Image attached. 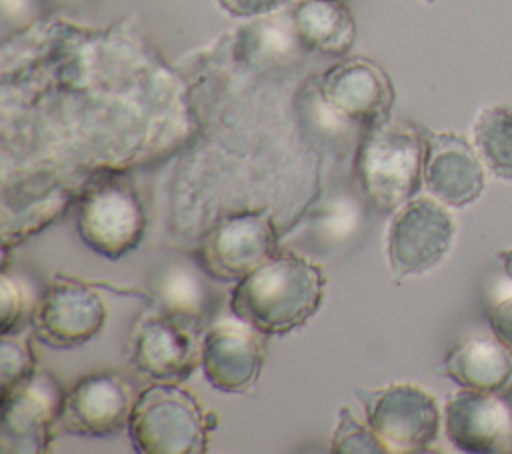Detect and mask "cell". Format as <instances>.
<instances>
[{
  "instance_id": "obj_4",
  "label": "cell",
  "mask_w": 512,
  "mask_h": 454,
  "mask_svg": "<svg viewBox=\"0 0 512 454\" xmlns=\"http://www.w3.org/2000/svg\"><path fill=\"white\" fill-rule=\"evenodd\" d=\"M456 222L434 196H414L398 210L388 226L386 252L396 280L426 274L452 250Z\"/></svg>"
},
{
  "instance_id": "obj_25",
  "label": "cell",
  "mask_w": 512,
  "mask_h": 454,
  "mask_svg": "<svg viewBox=\"0 0 512 454\" xmlns=\"http://www.w3.org/2000/svg\"><path fill=\"white\" fill-rule=\"evenodd\" d=\"M498 258L502 260V266H504V272H506V276L512 280V248L500 250V252H498Z\"/></svg>"
},
{
  "instance_id": "obj_11",
  "label": "cell",
  "mask_w": 512,
  "mask_h": 454,
  "mask_svg": "<svg viewBox=\"0 0 512 454\" xmlns=\"http://www.w3.org/2000/svg\"><path fill=\"white\" fill-rule=\"evenodd\" d=\"M276 254V230L266 214L224 218L202 242L200 258L216 280H240Z\"/></svg>"
},
{
  "instance_id": "obj_5",
  "label": "cell",
  "mask_w": 512,
  "mask_h": 454,
  "mask_svg": "<svg viewBox=\"0 0 512 454\" xmlns=\"http://www.w3.org/2000/svg\"><path fill=\"white\" fill-rule=\"evenodd\" d=\"M368 426L386 452L418 454L430 450L442 428L436 398L422 386L394 382L368 392L364 400Z\"/></svg>"
},
{
  "instance_id": "obj_18",
  "label": "cell",
  "mask_w": 512,
  "mask_h": 454,
  "mask_svg": "<svg viewBox=\"0 0 512 454\" xmlns=\"http://www.w3.org/2000/svg\"><path fill=\"white\" fill-rule=\"evenodd\" d=\"M472 142L486 170L498 180L512 182V106L480 108L472 122Z\"/></svg>"
},
{
  "instance_id": "obj_24",
  "label": "cell",
  "mask_w": 512,
  "mask_h": 454,
  "mask_svg": "<svg viewBox=\"0 0 512 454\" xmlns=\"http://www.w3.org/2000/svg\"><path fill=\"white\" fill-rule=\"evenodd\" d=\"M288 0H218L220 8L236 18H254L278 10Z\"/></svg>"
},
{
  "instance_id": "obj_27",
  "label": "cell",
  "mask_w": 512,
  "mask_h": 454,
  "mask_svg": "<svg viewBox=\"0 0 512 454\" xmlns=\"http://www.w3.org/2000/svg\"><path fill=\"white\" fill-rule=\"evenodd\" d=\"M344 2H346V0H344Z\"/></svg>"
},
{
  "instance_id": "obj_10",
  "label": "cell",
  "mask_w": 512,
  "mask_h": 454,
  "mask_svg": "<svg viewBox=\"0 0 512 454\" xmlns=\"http://www.w3.org/2000/svg\"><path fill=\"white\" fill-rule=\"evenodd\" d=\"M486 166L464 134L446 130L426 134L424 186L448 208L474 204L486 188Z\"/></svg>"
},
{
  "instance_id": "obj_9",
  "label": "cell",
  "mask_w": 512,
  "mask_h": 454,
  "mask_svg": "<svg viewBox=\"0 0 512 454\" xmlns=\"http://www.w3.org/2000/svg\"><path fill=\"white\" fill-rule=\"evenodd\" d=\"M66 394L60 382L44 370H32L20 380L2 386V438L24 444V450H44L50 428L60 420Z\"/></svg>"
},
{
  "instance_id": "obj_20",
  "label": "cell",
  "mask_w": 512,
  "mask_h": 454,
  "mask_svg": "<svg viewBox=\"0 0 512 454\" xmlns=\"http://www.w3.org/2000/svg\"><path fill=\"white\" fill-rule=\"evenodd\" d=\"M332 452L340 454H384L386 448L370 426L360 424L348 408H342L338 428L332 436Z\"/></svg>"
},
{
  "instance_id": "obj_22",
  "label": "cell",
  "mask_w": 512,
  "mask_h": 454,
  "mask_svg": "<svg viewBox=\"0 0 512 454\" xmlns=\"http://www.w3.org/2000/svg\"><path fill=\"white\" fill-rule=\"evenodd\" d=\"M32 370H34L32 354L24 346H20L18 342L4 336L2 344H0V380H2V386L20 380L22 376H26Z\"/></svg>"
},
{
  "instance_id": "obj_26",
  "label": "cell",
  "mask_w": 512,
  "mask_h": 454,
  "mask_svg": "<svg viewBox=\"0 0 512 454\" xmlns=\"http://www.w3.org/2000/svg\"><path fill=\"white\" fill-rule=\"evenodd\" d=\"M426 2H432V0H426Z\"/></svg>"
},
{
  "instance_id": "obj_15",
  "label": "cell",
  "mask_w": 512,
  "mask_h": 454,
  "mask_svg": "<svg viewBox=\"0 0 512 454\" xmlns=\"http://www.w3.org/2000/svg\"><path fill=\"white\" fill-rule=\"evenodd\" d=\"M198 360L200 352L188 326L166 314L146 318L134 334L132 362L150 378L162 382L182 380Z\"/></svg>"
},
{
  "instance_id": "obj_21",
  "label": "cell",
  "mask_w": 512,
  "mask_h": 454,
  "mask_svg": "<svg viewBox=\"0 0 512 454\" xmlns=\"http://www.w3.org/2000/svg\"><path fill=\"white\" fill-rule=\"evenodd\" d=\"M0 306H2L0 330L6 336L12 332V328L20 326V322L26 318V312H28L26 290L18 280H12L6 272L2 274V280H0Z\"/></svg>"
},
{
  "instance_id": "obj_6",
  "label": "cell",
  "mask_w": 512,
  "mask_h": 454,
  "mask_svg": "<svg viewBox=\"0 0 512 454\" xmlns=\"http://www.w3.org/2000/svg\"><path fill=\"white\" fill-rule=\"evenodd\" d=\"M144 230V206L128 182L108 178L86 190L78 210V232L94 252L120 258L140 244Z\"/></svg>"
},
{
  "instance_id": "obj_19",
  "label": "cell",
  "mask_w": 512,
  "mask_h": 454,
  "mask_svg": "<svg viewBox=\"0 0 512 454\" xmlns=\"http://www.w3.org/2000/svg\"><path fill=\"white\" fill-rule=\"evenodd\" d=\"M154 288L166 316L186 326L202 320L206 310V288L192 268L174 264L162 270Z\"/></svg>"
},
{
  "instance_id": "obj_12",
  "label": "cell",
  "mask_w": 512,
  "mask_h": 454,
  "mask_svg": "<svg viewBox=\"0 0 512 454\" xmlns=\"http://www.w3.org/2000/svg\"><path fill=\"white\" fill-rule=\"evenodd\" d=\"M106 320L104 300L88 286L70 280L52 282L34 316L40 342L70 350L94 338Z\"/></svg>"
},
{
  "instance_id": "obj_8",
  "label": "cell",
  "mask_w": 512,
  "mask_h": 454,
  "mask_svg": "<svg viewBox=\"0 0 512 454\" xmlns=\"http://www.w3.org/2000/svg\"><path fill=\"white\" fill-rule=\"evenodd\" d=\"M320 98L332 114L368 128L390 118L394 86L378 62L354 56L324 72Z\"/></svg>"
},
{
  "instance_id": "obj_3",
  "label": "cell",
  "mask_w": 512,
  "mask_h": 454,
  "mask_svg": "<svg viewBox=\"0 0 512 454\" xmlns=\"http://www.w3.org/2000/svg\"><path fill=\"white\" fill-rule=\"evenodd\" d=\"M128 432L140 454H204L208 426L194 394L160 382L134 402Z\"/></svg>"
},
{
  "instance_id": "obj_7",
  "label": "cell",
  "mask_w": 512,
  "mask_h": 454,
  "mask_svg": "<svg viewBox=\"0 0 512 454\" xmlns=\"http://www.w3.org/2000/svg\"><path fill=\"white\" fill-rule=\"evenodd\" d=\"M450 444L470 454H512V402L508 396L460 388L442 410Z\"/></svg>"
},
{
  "instance_id": "obj_14",
  "label": "cell",
  "mask_w": 512,
  "mask_h": 454,
  "mask_svg": "<svg viewBox=\"0 0 512 454\" xmlns=\"http://www.w3.org/2000/svg\"><path fill=\"white\" fill-rule=\"evenodd\" d=\"M246 322H216L208 328L200 346V364L208 382L230 394L248 392L264 364V342Z\"/></svg>"
},
{
  "instance_id": "obj_16",
  "label": "cell",
  "mask_w": 512,
  "mask_h": 454,
  "mask_svg": "<svg viewBox=\"0 0 512 454\" xmlns=\"http://www.w3.org/2000/svg\"><path fill=\"white\" fill-rule=\"evenodd\" d=\"M438 372L460 388L512 394V350L494 334L470 336L458 342L440 362Z\"/></svg>"
},
{
  "instance_id": "obj_13",
  "label": "cell",
  "mask_w": 512,
  "mask_h": 454,
  "mask_svg": "<svg viewBox=\"0 0 512 454\" xmlns=\"http://www.w3.org/2000/svg\"><path fill=\"white\" fill-rule=\"evenodd\" d=\"M134 402V390L120 374H90L66 394L60 422L72 434L114 436L128 426Z\"/></svg>"
},
{
  "instance_id": "obj_23",
  "label": "cell",
  "mask_w": 512,
  "mask_h": 454,
  "mask_svg": "<svg viewBox=\"0 0 512 454\" xmlns=\"http://www.w3.org/2000/svg\"><path fill=\"white\" fill-rule=\"evenodd\" d=\"M488 324L492 334L512 350V294L498 300L488 314Z\"/></svg>"
},
{
  "instance_id": "obj_2",
  "label": "cell",
  "mask_w": 512,
  "mask_h": 454,
  "mask_svg": "<svg viewBox=\"0 0 512 454\" xmlns=\"http://www.w3.org/2000/svg\"><path fill=\"white\" fill-rule=\"evenodd\" d=\"M426 136L404 120L386 118L368 126L356 154L364 198L378 210H398L424 182Z\"/></svg>"
},
{
  "instance_id": "obj_17",
  "label": "cell",
  "mask_w": 512,
  "mask_h": 454,
  "mask_svg": "<svg viewBox=\"0 0 512 454\" xmlns=\"http://www.w3.org/2000/svg\"><path fill=\"white\" fill-rule=\"evenodd\" d=\"M290 24L300 46L328 56L346 54L356 40V20L344 0H302Z\"/></svg>"
},
{
  "instance_id": "obj_1",
  "label": "cell",
  "mask_w": 512,
  "mask_h": 454,
  "mask_svg": "<svg viewBox=\"0 0 512 454\" xmlns=\"http://www.w3.org/2000/svg\"><path fill=\"white\" fill-rule=\"evenodd\" d=\"M324 286L326 278L318 264L284 250L238 280L230 308L260 334L282 336L304 326L318 312Z\"/></svg>"
}]
</instances>
